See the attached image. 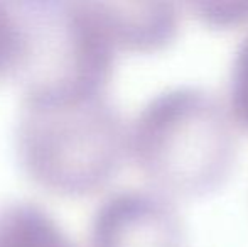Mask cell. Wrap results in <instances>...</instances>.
<instances>
[{"label":"cell","mask_w":248,"mask_h":247,"mask_svg":"<svg viewBox=\"0 0 248 247\" xmlns=\"http://www.w3.org/2000/svg\"><path fill=\"white\" fill-rule=\"evenodd\" d=\"M228 105L199 86H176L142 122L144 165L172 198H201L226 183L238 154Z\"/></svg>","instance_id":"6da1fadb"},{"label":"cell","mask_w":248,"mask_h":247,"mask_svg":"<svg viewBox=\"0 0 248 247\" xmlns=\"http://www.w3.org/2000/svg\"><path fill=\"white\" fill-rule=\"evenodd\" d=\"M226 105L235 124L248 131V36L240 43L233 58Z\"/></svg>","instance_id":"7a4b0ae2"},{"label":"cell","mask_w":248,"mask_h":247,"mask_svg":"<svg viewBox=\"0 0 248 247\" xmlns=\"http://www.w3.org/2000/svg\"><path fill=\"white\" fill-rule=\"evenodd\" d=\"M191 9L196 10L201 22L213 27H235L248 24V3H194Z\"/></svg>","instance_id":"3957f363"}]
</instances>
